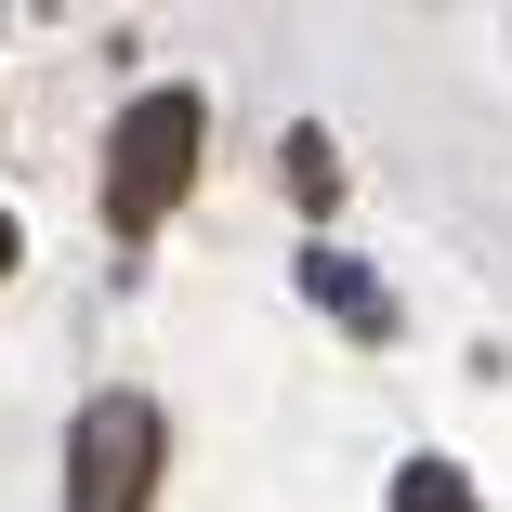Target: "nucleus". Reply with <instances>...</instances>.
I'll return each instance as SVG.
<instances>
[{
  "mask_svg": "<svg viewBox=\"0 0 512 512\" xmlns=\"http://www.w3.org/2000/svg\"><path fill=\"white\" fill-rule=\"evenodd\" d=\"M184 171H197V92H145V106L119 119V145H106V224L158 237L171 197H184Z\"/></svg>",
  "mask_w": 512,
  "mask_h": 512,
  "instance_id": "obj_1",
  "label": "nucleus"
},
{
  "mask_svg": "<svg viewBox=\"0 0 512 512\" xmlns=\"http://www.w3.org/2000/svg\"><path fill=\"white\" fill-rule=\"evenodd\" d=\"M145 499H158V407L92 394L66 434V512H145Z\"/></svg>",
  "mask_w": 512,
  "mask_h": 512,
  "instance_id": "obj_2",
  "label": "nucleus"
},
{
  "mask_svg": "<svg viewBox=\"0 0 512 512\" xmlns=\"http://www.w3.org/2000/svg\"><path fill=\"white\" fill-rule=\"evenodd\" d=\"M302 289H316V302H329V316H342V329H368V342L394 329V302H381V289H368V276H355L342 250H302Z\"/></svg>",
  "mask_w": 512,
  "mask_h": 512,
  "instance_id": "obj_3",
  "label": "nucleus"
},
{
  "mask_svg": "<svg viewBox=\"0 0 512 512\" xmlns=\"http://www.w3.org/2000/svg\"><path fill=\"white\" fill-rule=\"evenodd\" d=\"M394 512H486V499H473L447 460H407V473H394Z\"/></svg>",
  "mask_w": 512,
  "mask_h": 512,
  "instance_id": "obj_4",
  "label": "nucleus"
},
{
  "mask_svg": "<svg viewBox=\"0 0 512 512\" xmlns=\"http://www.w3.org/2000/svg\"><path fill=\"white\" fill-rule=\"evenodd\" d=\"M289 184L316 197V211H329V197H342V158H329V132H289Z\"/></svg>",
  "mask_w": 512,
  "mask_h": 512,
  "instance_id": "obj_5",
  "label": "nucleus"
},
{
  "mask_svg": "<svg viewBox=\"0 0 512 512\" xmlns=\"http://www.w3.org/2000/svg\"><path fill=\"white\" fill-rule=\"evenodd\" d=\"M0 276H14V211H0Z\"/></svg>",
  "mask_w": 512,
  "mask_h": 512,
  "instance_id": "obj_6",
  "label": "nucleus"
}]
</instances>
